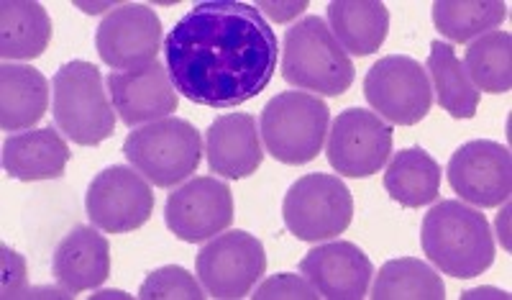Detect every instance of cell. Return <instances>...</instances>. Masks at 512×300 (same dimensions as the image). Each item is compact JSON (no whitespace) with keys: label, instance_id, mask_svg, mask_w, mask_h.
<instances>
[{"label":"cell","instance_id":"cell-1","mask_svg":"<svg viewBox=\"0 0 512 300\" xmlns=\"http://www.w3.org/2000/svg\"><path fill=\"white\" fill-rule=\"evenodd\" d=\"M277 34L262 11L236 0L198 3L164 39L169 80L205 108H236L267 90L277 72Z\"/></svg>","mask_w":512,"mask_h":300},{"label":"cell","instance_id":"cell-2","mask_svg":"<svg viewBox=\"0 0 512 300\" xmlns=\"http://www.w3.org/2000/svg\"><path fill=\"white\" fill-rule=\"evenodd\" d=\"M423 252L443 275L477 277L495 262V239L482 211L461 200H441L425 213L420 229Z\"/></svg>","mask_w":512,"mask_h":300},{"label":"cell","instance_id":"cell-3","mask_svg":"<svg viewBox=\"0 0 512 300\" xmlns=\"http://www.w3.org/2000/svg\"><path fill=\"white\" fill-rule=\"evenodd\" d=\"M57 129L80 147H98L116 131V111L105 95L103 75L85 59H72L52 80Z\"/></svg>","mask_w":512,"mask_h":300},{"label":"cell","instance_id":"cell-4","mask_svg":"<svg viewBox=\"0 0 512 300\" xmlns=\"http://www.w3.org/2000/svg\"><path fill=\"white\" fill-rule=\"evenodd\" d=\"M282 77L315 95H344L354 83V65L318 16L287 29L282 44Z\"/></svg>","mask_w":512,"mask_h":300},{"label":"cell","instance_id":"cell-5","mask_svg":"<svg viewBox=\"0 0 512 300\" xmlns=\"http://www.w3.org/2000/svg\"><path fill=\"white\" fill-rule=\"evenodd\" d=\"M331 111L318 95L287 90L274 95L259 118L264 147L282 165H308L326 142Z\"/></svg>","mask_w":512,"mask_h":300},{"label":"cell","instance_id":"cell-6","mask_svg":"<svg viewBox=\"0 0 512 300\" xmlns=\"http://www.w3.org/2000/svg\"><path fill=\"white\" fill-rule=\"evenodd\" d=\"M123 154L149 183L175 188L200 167L203 139L185 118H162L131 131L123 142Z\"/></svg>","mask_w":512,"mask_h":300},{"label":"cell","instance_id":"cell-7","mask_svg":"<svg viewBox=\"0 0 512 300\" xmlns=\"http://www.w3.org/2000/svg\"><path fill=\"white\" fill-rule=\"evenodd\" d=\"M282 218L287 231L300 242H326L349 229L354 198L338 175L313 172L290 185L282 203Z\"/></svg>","mask_w":512,"mask_h":300},{"label":"cell","instance_id":"cell-8","mask_svg":"<svg viewBox=\"0 0 512 300\" xmlns=\"http://www.w3.org/2000/svg\"><path fill=\"white\" fill-rule=\"evenodd\" d=\"M364 98L390 124L415 126L431 111L433 88L420 62L405 54H390L369 67Z\"/></svg>","mask_w":512,"mask_h":300},{"label":"cell","instance_id":"cell-9","mask_svg":"<svg viewBox=\"0 0 512 300\" xmlns=\"http://www.w3.org/2000/svg\"><path fill=\"white\" fill-rule=\"evenodd\" d=\"M195 267L208 295L244 298L267 270V252L249 231H228L200 249Z\"/></svg>","mask_w":512,"mask_h":300},{"label":"cell","instance_id":"cell-10","mask_svg":"<svg viewBox=\"0 0 512 300\" xmlns=\"http://www.w3.org/2000/svg\"><path fill=\"white\" fill-rule=\"evenodd\" d=\"M90 224L105 234H128L152 218L154 193L131 167L113 165L98 172L85 195Z\"/></svg>","mask_w":512,"mask_h":300},{"label":"cell","instance_id":"cell-11","mask_svg":"<svg viewBox=\"0 0 512 300\" xmlns=\"http://www.w3.org/2000/svg\"><path fill=\"white\" fill-rule=\"evenodd\" d=\"M326 152L338 175L369 177L390 159L392 126L372 111L346 108L328 131Z\"/></svg>","mask_w":512,"mask_h":300},{"label":"cell","instance_id":"cell-12","mask_svg":"<svg viewBox=\"0 0 512 300\" xmlns=\"http://www.w3.org/2000/svg\"><path fill=\"white\" fill-rule=\"evenodd\" d=\"M448 185L461 200L479 208L507 203L512 190L510 149L492 139H477L456 149L446 167Z\"/></svg>","mask_w":512,"mask_h":300},{"label":"cell","instance_id":"cell-13","mask_svg":"<svg viewBox=\"0 0 512 300\" xmlns=\"http://www.w3.org/2000/svg\"><path fill=\"white\" fill-rule=\"evenodd\" d=\"M95 47L113 70L152 65L162 49V21L144 3H123L100 21Z\"/></svg>","mask_w":512,"mask_h":300},{"label":"cell","instance_id":"cell-14","mask_svg":"<svg viewBox=\"0 0 512 300\" xmlns=\"http://www.w3.org/2000/svg\"><path fill=\"white\" fill-rule=\"evenodd\" d=\"M164 221L180 242L198 244L213 239L233 221L231 188L216 177H195L169 193Z\"/></svg>","mask_w":512,"mask_h":300},{"label":"cell","instance_id":"cell-15","mask_svg":"<svg viewBox=\"0 0 512 300\" xmlns=\"http://www.w3.org/2000/svg\"><path fill=\"white\" fill-rule=\"evenodd\" d=\"M108 90H111L118 118L128 129L162 121L169 113L177 111V103H180L175 85L169 80L167 67H162L159 62L136 67V70L111 72Z\"/></svg>","mask_w":512,"mask_h":300},{"label":"cell","instance_id":"cell-16","mask_svg":"<svg viewBox=\"0 0 512 300\" xmlns=\"http://www.w3.org/2000/svg\"><path fill=\"white\" fill-rule=\"evenodd\" d=\"M300 272L323 298L361 300L374 275L372 259L351 242H331L315 247L300 262Z\"/></svg>","mask_w":512,"mask_h":300},{"label":"cell","instance_id":"cell-17","mask_svg":"<svg viewBox=\"0 0 512 300\" xmlns=\"http://www.w3.org/2000/svg\"><path fill=\"white\" fill-rule=\"evenodd\" d=\"M208 165L228 180H244L262 167V142L251 113H226L210 124L205 136Z\"/></svg>","mask_w":512,"mask_h":300},{"label":"cell","instance_id":"cell-18","mask_svg":"<svg viewBox=\"0 0 512 300\" xmlns=\"http://www.w3.org/2000/svg\"><path fill=\"white\" fill-rule=\"evenodd\" d=\"M52 272L70 293L100 288L111 275V244L93 226H75L59 242Z\"/></svg>","mask_w":512,"mask_h":300},{"label":"cell","instance_id":"cell-19","mask_svg":"<svg viewBox=\"0 0 512 300\" xmlns=\"http://www.w3.org/2000/svg\"><path fill=\"white\" fill-rule=\"evenodd\" d=\"M70 157V147L52 126L8 136L3 144V170L8 172V177L24 183L57 180L64 175Z\"/></svg>","mask_w":512,"mask_h":300},{"label":"cell","instance_id":"cell-20","mask_svg":"<svg viewBox=\"0 0 512 300\" xmlns=\"http://www.w3.org/2000/svg\"><path fill=\"white\" fill-rule=\"evenodd\" d=\"M49 108L47 77L29 65L0 67V126L3 131L31 129Z\"/></svg>","mask_w":512,"mask_h":300},{"label":"cell","instance_id":"cell-21","mask_svg":"<svg viewBox=\"0 0 512 300\" xmlns=\"http://www.w3.org/2000/svg\"><path fill=\"white\" fill-rule=\"evenodd\" d=\"M328 24L341 49L369 57L387 39L390 11L379 0H336L328 6Z\"/></svg>","mask_w":512,"mask_h":300},{"label":"cell","instance_id":"cell-22","mask_svg":"<svg viewBox=\"0 0 512 300\" xmlns=\"http://www.w3.org/2000/svg\"><path fill=\"white\" fill-rule=\"evenodd\" d=\"M384 190L402 208H423L441 193V165L425 149H402L384 172Z\"/></svg>","mask_w":512,"mask_h":300},{"label":"cell","instance_id":"cell-23","mask_svg":"<svg viewBox=\"0 0 512 300\" xmlns=\"http://www.w3.org/2000/svg\"><path fill=\"white\" fill-rule=\"evenodd\" d=\"M52 39L47 8L31 0H6L0 6V54L3 59H36Z\"/></svg>","mask_w":512,"mask_h":300},{"label":"cell","instance_id":"cell-24","mask_svg":"<svg viewBox=\"0 0 512 300\" xmlns=\"http://www.w3.org/2000/svg\"><path fill=\"white\" fill-rule=\"evenodd\" d=\"M428 72L436 85L438 103L448 116L454 118H474L479 108V90L466 75L461 59L456 57L454 47L441 39L431 44L428 54Z\"/></svg>","mask_w":512,"mask_h":300},{"label":"cell","instance_id":"cell-25","mask_svg":"<svg viewBox=\"0 0 512 300\" xmlns=\"http://www.w3.org/2000/svg\"><path fill=\"white\" fill-rule=\"evenodd\" d=\"M374 300H443L446 298V285L441 275L431 265H425L423 259L400 257L390 259L379 270L372 288Z\"/></svg>","mask_w":512,"mask_h":300},{"label":"cell","instance_id":"cell-26","mask_svg":"<svg viewBox=\"0 0 512 300\" xmlns=\"http://www.w3.org/2000/svg\"><path fill=\"white\" fill-rule=\"evenodd\" d=\"M507 18L502 0H438L433 3V24L451 42L466 44L474 36L497 29Z\"/></svg>","mask_w":512,"mask_h":300},{"label":"cell","instance_id":"cell-27","mask_svg":"<svg viewBox=\"0 0 512 300\" xmlns=\"http://www.w3.org/2000/svg\"><path fill=\"white\" fill-rule=\"evenodd\" d=\"M464 70L474 88L500 95L512 88V36L510 31H489L466 49Z\"/></svg>","mask_w":512,"mask_h":300},{"label":"cell","instance_id":"cell-28","mask_svg":"<svg viewBox=\"0 0 512 300\" xmlns=\"http://www.w3.org/2000/svg\"><path fill=\"white\" fill-rule=\"evenodd\" d=\"M139 298L144 300H169V298H185V300H203L208 295L198 285V280L185 270V267L167 265L154 270L146 277L139 288Z\"/></svg>","mask_w":512,"mask_h":300},{"label":"cell","instance_id":"cell-29","mask_svg":"<svg viewBox=\"0 0 512 300\" xmlns=\"http://www.w3.org/2000/svg\"><path fill=\"white\" fill-rule=\"evenodd\" d=\"M318 290L308 283V277L292 275V272H280L264 280L256 293L251 295L254 300H315Z\"/></svg>","mask_w":512,"mask_h":300},{"label":"cell","instance_id":"cell-30","mask_svg":"<svg viewBox=\"0 0 512 300\" xmlns=\"http://www.w3.org/2000/svg\"><path fill=\"white\" fill-rule=\"evenodd\" d=\"M3 252V272H0V293L3 298H26L29 285H26V262L21 254L8 249L6 244L0 247Z\"/></svg>","mask_w":512,"mask_h":300},{"label":"cell","instance_id":"cell-31","mask_svg":"<svg viewBox=\"0 0 512 300\" xmlns=\"http://www.w3.org/2000/svg\"><path fill=\"white\" fill-rule=\"evenodd\" d=\"M259 8H262L269 18H274L277 24H285L290 18L300 16V13L308 8V3H305V0H300V3H295V0H292V3H259Z\"/></svg>","mask_w":512,"mask_h":300},{"label":"cell","instance_id":"cell-32","mask_svg":"<svg viewBox=\"0 0 512 300\" xmlns=\"http://www.w3.org/2000/svg\"><path fill=\"white\" fill-rule=\"evenodd\" d=\"M507 218H510V208L505 206V211L497 216V231H500V242L502 247L510 249V234H507Z\"/></svg>","mask_w":512,"mask_h":300},{"label":"cell","instance_id":"cell-33","mask_svg":"<svg viewBox=\"0 0 512 300\" xmlns=\"http://www.w3.org/2000/svg\"><path fill=\"white\" fill-rule=\"evenodd\" d=\"M95 300H100V298H128L126 293H123V290H103V293H98V295H93Z\"/></svg>","mask_w":512,"mask_h":300}]
</instances>
